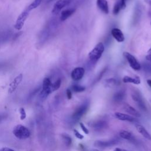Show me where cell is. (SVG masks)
I'll return each mask as SVG.
<instances>
[{
	"label": "cell",
	"instance_id": "cell-1",
	"mask_svg": "<svg viewBox=\"0 0 151 151\" xmlns=\"http://www.w3.org/2000/svg\"><path fill=\"white\" fill-rule=\"evenodd\" d=\"M104 51V46L102 42H99L88 53V58L92 62H96Z\"/></svg>",
	"mask_w": 151,
	"mask_h": 151
},
{
	"label": "cell",
	"instance_id": "cell-2",
	"mask_svg": "<svg viewBox=\"0 0 151 151\" xmlns=\"http://www.w3.org/2000/svg\"><path fill=\"white\" fill-rule=\"evenodd\" d=\"M13 134L19 139H25L30 136L31 133L29 129L21 124L15 126L13 129Z\"/></svg>",
	"mask_w": 151,
	"mask_h": 151
},
{
	"label": "cell",
	"instance_id": "cell-3",
	"mask_svg": "<svg viewBox=\"0 0 151 151\" xmlns=\"http://www.w3.org/2000/svg\"><path fill=\"white\" fill-rule=\"evenodd\" d=\"M51 86L52 83L51 81V80L48 77L45 78L43 80L42 89L39 94V97L40 98V99H41L42 100H45L48 97V96L52 92Z\"/></svg>",
	"mask_w": 151,
	"mask_h": 151
},
{
	"label": "cell",
	"instance_id": "cell-4",
	"mask_svg": "<svg viewBox=\"0 0 151 151\" xmlns=\"http://www.w3.org/2000/svg\"><path fill=\"white\" fill-rule=\"evenodd\" d=\"M131 96L133 100L136 103V104H137L138 107L140 108V110L144 111L147 110V108L142 97V96L141 95L140 91L138 90L133 88L131 91Z\"/></svg>",
	"mask_w": 151,
	"mask_h": 151
},
{
	"label": "cell",
	"instance_id": "cell-5",
	"mask_svg": "<svg viewBox=\"0 0 151 151\" xmlns=\"http://www.w3.org/2000/svg\"><path fill=\"white\" fill-rule=\"evenodd\" d=\"M29 14V11L26 8L23 11L18 17L15 24L14 25V28L17 30H20L22 28L25 20L27 19Z\"/></svg>",
	"mask_w": 151,
	"mask_h": 151
},
{
	"label": "cell",
	"instance_id": "cell-6",
	"mask_svg": "<svg viewBox=\"0 0 151 151\" xmlns=\"http://www.w3.org/2000/svg\"><path fill=\"white\" fill-rule=\"evenodd\" d=\"M123 55L126 59L127 60V62L129 64V65L134 70H139L141 68V65L137 60L136 58L134 56L128 52H124Z\"/></svg>",
	"mask_w": 151,
	"mask_h": 151
},
{
	"label": "cell",
	"instance_id": "cell-7",
	"mask_svg": "<svg viewBox=\"0 0 151 151\" xmlns=\"http://www.w3.org/2000/svg\"><path fill=\"white\" fill-rule=\"evenodd\" d=\"M88 110V104L87 103H84L80 106L73 113L72 115V119L74 121H77L81 117L85 114V113L87 112Z\"/></svg>",
	"mask_w": 151,
	"mask_h": 151
},
{
	"label": "cell",
	"instance_id": "cell-8",
	"mask_svg": "<svg viewBox=\"0 0 151 151\" xmlns=\"http://www.w3.org/2000/svg\"><path fill=\"white\" fill-rule=\"evenodd\" d=\"M70 3V0H58L54 5L52 9L53 14H58L61 10Z\"/></svg>",
	"mask_w": 151,
	"mask_h": 151
},
{
	"label": "cell",
	"instance_id": "cell-9",
	"mask_svg": "<svg viewBox=\"0 0 151 151\" xmlns=\"http://www.w3.org/2000/svg\"><path fill=\"white\" fill-rule=\"evenodd\" d=\"M84 73H85V70L84 68L81 67H76L71 71V77L73 80L78 81L83 78Z\"/></svg>",
	"mask_w": 151,
	"mask_h": 151
},
{
	"label": "cell",
	"instance_id": "cell-10",
	"mask_svg": "<svg viewBox=\"0 0 151 151\" xmlns=\"http://www.w3.org/2000/svg\"><path fill=\"white\" fill-rule=\"evenodd\" d=\"M118 143V141L116 139H111L109 140H96L95 141L94 145L100 147H107L111 146H114Z\"/></svg>",
	"mask_w": 151,
	"mask_h": 151
},
{
	"label": "cell",
	"instance_id": "cell-11",
	"mask_svg": "<svg viewBox=\"0 0 151 151\" xmlns=\"http://www.w3.org/2000/svg\"><path fill=\"white\" fill-rule=\"evenodd\" d=\"M23 76L22 74H19L17 77L14 78V79L12 80V81L9 84V87L8 89V93H13L16 88L18 87V85L21 83V82L22 80Z\"/></svg>",
	"mask_w": 151,
	"mask_h": 151
},
{
	"label": "cell",
	"instance_id": "cell-12",
	"mask_svg": "<svg viewBox=\"0 0 151 151\" xmlns=\"http://www.w3.org/2000/svg\"><path fill=\"white\" fill-rule=\"evenodd\" d=\"M114 117L122 121H127L130 122H137V120L134 117L127 114L125 113H122L120 112H116L114 113Z\"/></svg>",
	"mask_w": 151,
	"mask_h": 151
},
{
	"label": "cell",
	"instance_id": "cell-13",
	"mask_svg": "<svg viewBox=\"0 0 151 151\" xmlns=\"http://www.w3.org/2000/svg\"><path fill=\"white\" fill-rule=\"evenodd\" d=\"M111 34L113 37L119 42H123L125 38L122 31L117 28H114L111 31Z\"/></svg>",
	"mask_w": 151,
	"mask_h": 151
},
{
	"label": "cell",
	"instance_id": "cell-14",
	"mask_svg": "<svg viewBox=\"0 0 151 151\" xmlns=\"http://www.w3.org/2000/svg\"><path fill=\"white\" fill-rule=\"evenodd\" d=\"M91 126L96 131H100L107 127V122L104 120H99L93 122Z\"/></svg>",
	"mask_w": 151,
	"mask_h": 151
},
{
	"label": "cell",
	"instance_id": "cell-15",
	"mask_svg": "<svg viewBox=\"0 0 151 151\" xmlns=\"http://www.w3.org/2000/svg\"><path fill=\"white\" fill-rule=\"evenodd\" d=\"M96 4L98 8L103 13L107 14L109 12L108 2L106 0H97Z\"/></svg>",
	"mask_w": 151,
	"mask_h": 151
},
{
	"label": "cell",
	"instance_id": "cell-16",
	"mask_svg": "<svg viewBox=\"0 0 151 151\" xmlns=\"http://www.w3.org/2000/svg\"><path fill=\"white\" fill-rule=\"evenodd\" d=\"M123 109L126 112L129 113L130 116L135 117H140V113L132 106L128 104H124L123 106Z\"/></svg>",
	"mask_w": 151,
	"mask_h": 151
},
{
	"label": "cell",
	"instance_id": "cell-17",
	"mask_svg": "<svg viewBox=\"0 0 151 151\" xmlns=\"http://www.w3.org/2000/svg\"><path fill=\"white\" fill-rule=\"evenodd\" d=\"M136 130L145 138L147 140H151V135L150 133L147 131V130L141 124H135Z\"/></svg>",
	"mask_w": 151,
	"mask_h": 151
},
{
	"label": "cell",
	"instance_id": "cell-18",
	"mask_svg": "<svg viewBox=\"0 0 151 151\" xmlns=\"http://www.w3.org/2000/svg\"><path fill=\"white\" fill-rule=\"evenodd\" d=\"M123 81L124 83H133L134 84H139L140 83V79L138 76L130 77L125 76L123 78Z\"/></svg>",
	"mask_w": 151,
	"mask_h": 151
},
{
	"label": "cell",
	"instance_id": "cell-19",
	"mask_svg": "<svg viewBox=\"0 0 151 151\" xmlns=\"http://www.w3.org/2000/svg\"><path fill=\"white\" fill-rule=\"evenodd\" d=\"M119 136L120 137L127 140H130V141L134 140V137L133 136V134L130 132H128L127 130H121L119 132Z\"/></svg>",
	"mask_w": 151,
	"mask_h": 151
},
{
	"label": "cell",
	"instance_id": "cell-20",
	"mask_svg": "<svg viewBox=\"0 0 151 151\" xmlns=\"http://www.w3.org/2000/svg\"><path fill=\"white\" fill-rule=\"evenodd\" d=\"M75 11L74 9H67L64 11H63L61 13L60 16V20L62 21H64L66 20L68 17H70Z\"/></svg>",
	"mask_w": 151,
	"mask_h": 151
},
{
	"label": "cell",
	"instance_id": "cell-21",
	"mask_svg": "<svg viewBox=\"0 0 151 151\" xmlns=\"http://www.w3.org/2000/svg\"><path fill=\"white\" fill-rule=\"evenodd\" d=\"M126 96V93L124 90H120L116 93L113 96V99L114 101L119 102L123 100Z\"/></svg>",
	"mask_w": 151,
	"mask_h": 151
},
{
	"label": "cell",
	"instance_id": "cell-22",
	"mask_svg": "<svg viewBox=\"0 0 151 151\" xmlns=\"http://www.w3.org/2000/svg\"><path fill=\"white\" fill-rule=\"evenodd\" d=\"M104 84L105 86H106V87H111L116 86L117 84V81L116 79H114L113 78H110L106 79L104 81Z\"/></svg>",
	"mask_w": 151,
	"mask_h": 151
},
{
	"label": "cell",
	"instance_id": "cell-23",
	"mask_svg": "<svg viewBox=\"0 0 151 151\" xmlns=\"http://www.w3.org/2000/svg\"><path fill=\"white\" fill-rule=\"evenodd\" d=\"M61 136H62V138H63V139L64 140V142L65 146H70L71 145V143H72V139H71V137L69 135H68V134H67L65 133L62 134Z\"/></svg>",
	"mask_w": 151,
	"mask_h": 151
},
{
	"label": "cell",
	"instance_id": "cell-24",
	"mask_svg": "<svg viewBox=\"0 0 151 151\" xmlns=\"http://www.w3.org/2000/svg\"><path fill=\"white\" fill-rule=\"evenodd\" d=\"M42 0H34L27 8V9L30 11L34 9H35L37 8L41 3Z\"/></svg>",
	"mask_w": 151,
	"mask_h": 151
},
{
	"label": "cell",
	"instance_id": "cell-25",
	"mask_svg": "<svg viewBox=\"0 0 151 151\" xmlns=\"http://www.w3.org/2000/svg\"><path fill=\"white\" fill-rule=\"evenodd\" d=\"M122 9V6H121V4L119 1H117L116 2V3L113 6V14L114 15H117L119 13L120 11Z\"/></svg>",
	"mask_w": 151,
	"mask_h": 151
},
{
	"label": "cell",
	"instance_id": "cell-26",
	"mask_svg": "<svg viewBox=\"0 0 151 151\" xmlns=\"http://www.w3.org/2000/svg\"><path fill=\"white\" fill-rule=\"evenodd\" d=\"M72 90L73 91L76 92V93H80V92H82L86 90L85 87L84 86H81L78 84H74L71 87Z\"/></svg>",
	"mask_w": 151,
	"mask_h": 151
},
{
	"label": "cell",
	"instance_id": "cell-27",
	"mask_svg": "<svg viewBox=\"0 0 151 151\" xmlns=\"http://www.w3.org/2000/svg\"><path fill=\"white\" fill-rule=\"evenodd\" d=\"M61 84V79H58L54 83H52L51 88H52V92L54 91L57 90L60 87Z\"/></svg>",
	"mask_w": 151,
	"mask_h": 151
},
{
	"label": "cell",
	"instance_id": "cell-28",
	"mask_svg": "<svg viewBox=\"0 0 151 151\" xmlns=\"http://www.w3.org/2000/svg\"><path fill=\"white\" fill-rule=\"evenodd\" d=\"M19 113H20V119L21 120H23L26 118V112L24 108H21L19 109Z\"/></svg>",
	"mask_w": 151,
	"mask_h": 151
},
{
	"label": "cell",
	"instance_id": "cell-29",
	"mask_svg": "<svg viewBox=\"0 0 151 151\" xmlns=\"http://www.w3.org/2000/svg\"><path fill=\"white\" fill-rule=\"evenodd\" d=\"M73 132H74V134L75 136L77 138H78L79 139H83L84 138V136L81 134H80L76 129H74Z\"/></svg>",
	"mask_w": 151,
	"mask_h": 151
},
{
	"label": "cell",
	"instance_id": "cell-30",
	"mask_svg": "<svg viewBox=\"0 0 151 151\" xmlns=\"http://www.w3.org/2000/svg\"><path fill=\"white\" fill-rule=\"evenodd\" d=\"M40 87H38V88H35L30 94H29V99H32L39 91H40Z\"/></svg>",
	"mask_w": 151,
	"mask_h": 151
},
{
	"label": "cell",
	"instance_id": "cell-31",
	"mask_svg": "<svg viewBox=\"0 0 151 151\" xmlns=\"http://www.w3.org/2000/svg\"><path fill=\"white\" fill-rule=\"evenodd\" d=\"M80 127H81V130H82L86 134H88L89 131H88V129L85 126V125H84L83 123H80Z\"/></svg>",
	"mask_w": 151,
	"mask_h": 151
},
{
	"label": "cell",
	"instance_id": "cell-32",
	"mask_svg": "<svg viewBox=\"0 0 151 151\" xmlns=\"http://www.w3.org/2000/svg\"><path fill=\"white\" fill-rule=\"evenodd\" d=\"M146 59L149 61H151V48L147 52V54L146 55Z\"/></svg>",
	"mask_w": 151,
	"mask_h": 151
},
{
	"label": "cell",
	"instance_id": "cell-33",
	"mask_svg": "<svg viewBox=\"0 0 151 151\" xmlns=\"http://www.w3.org/2000/svg\"><path fill=\"white\" fill-rule=\"evenodd\" d=\"M8 117V114L6 113H0V122L2 121L4 119Z\"/></svg>",
	"mask_w": 151,
	"mask_h": 151
},
{
	"label": "cell",
	"instance_id": "cell-34",
	"mask_svg": "<svg viewBox=\"0 0 151 151\" xmlns=\"http://www.w3.org/2000/svg\"><path fill=\"white\" fill-rule=\"evenodd\" d=\"M66 94L68 99H71L72 97V93L70 89H67L66 90Z\"/></svg>",
	"mask_w": 151,
	"mask_h": 151
},
{
	"label": "cell",
	"instance_id": "cell-35",
	"mask_svg": "<svg viewBox=\"0 0 151 151\" xmlns=\"http://www.w3.org/2000/svg\"><path fill=\"white\" fill-rule=\"evenodd\" d=\"M117 1L120 2L122 9H124L126 8V0H117Z\"/></svg>",
	"mask_w": 151,
	"mask_h": 151
},
{
	"label": "cell",
	"instance_id": "cell-36",
	"mask_svg": "<svg viewBox=\"0 0 151 151\" xmlns=\"http://www.w3.org/2000/svg\"><path fill=\"white\" fill-rule=\"evenodd\" d=\"M0 151H15L14 150L11 149V148H9V147H2L0 149Z\"/></svg>",
	"mask_w": 151,
	"mask_h": 151
},
{
	"label": "cell",
	"instance_id": "cell-37",
	"mask_svg": "<svg viewBox=\"0 0 151 151\" xmlns=\"http://www.w3.org/2000/svg\"><path fill=\"white\" fill-rule=\"evenodd\" d=\"M147 84L151 87V80H150V79L147 80Z\"/></svg>",
	"mask_w": 151,
	"mask_h": 151
},
{
	"label": "cell",
	"instance_id": "cell-38",
	"mask_svg": "<svg viewBox=\"0 0 151 151\" xmlns=\"http://www.w3.org/2000/svg\"><path fill=\"white\" fill-rule=\"evenodd\" d=\"M114 151H123V150L121 149H120V148H119V147H116V148L114 150Z\"/></svg>",
	"mask_w": 151,
	"mask_h": 151
},
{
	"label": "cell",
	"instance_id": "cell-39",
	"mask_svg": "<svg viewBox=\"0 0 151 151\" xmlns=\"http://www.w3.org/2000/svg\"><path fill=\"white\" fill-rule=\"evenodd\" d=\"M146 2L151 6V0H145Z\"/></svg>",
	"mask_w": 151,
	"mask_h": 151
},
{
	"label": "cell",
	"instance_id": "cell-40",
	"mask_svg": "<svg viewBox=\"0 0 151 151\" xmlns=\"http://www.w3.org/2000/svg\"><path fill=\"white\" fill-rule=\"evenodd\" d=\"M91 151H99V150H97V149H93Z\"/></svg>",
	"mask_w": 151,
	"mask_h": 151
},
{
	"label": "cell",
	"instance_id": "cell-41",
	"mask_svg": "<svg viewBox=\"0 0 151 151\" xmlns=\"http://www.w3.org/2000/svg\"><path fill=\"white\" fill-rule=\"evenodd\" d=\"M123 151H127V150H123Z\"/></svg>",
	"mask_w": 151,
	"mask_h": 151
}]
</instances>
